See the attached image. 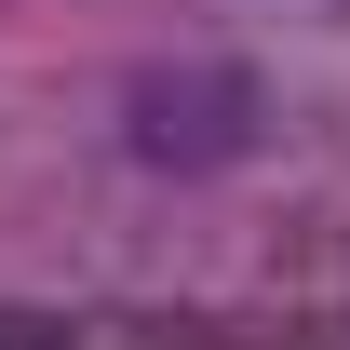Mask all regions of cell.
<instances>
[{
	"label": "cell",
	"mask_w": 350,
	"mask_h": 350,
	"mask_svg": "<svg viewBox=\"0 0 350 350\" xmlns=\"http://www.w3.org/2000/svg\"><path fill=\"white\" fill-rule=\"evenodd\" d=\"M256 135H269V94L229 54H162L122 81V148L148 175H229V162H256Z\"/></svg>",
	"instance_id": "1"
}]
</instances>
